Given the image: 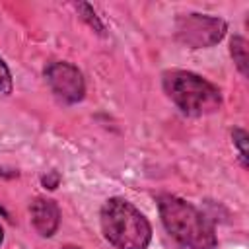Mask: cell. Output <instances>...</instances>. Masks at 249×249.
Returning a JSON list of instances; mask_svg holds the SVG:
<instances>
[{"label": "cell", "mask_w": 249, "mask_h": 249, "mask_svg": "<svg viewBox=\"0 0 249 249\" xmlns=\"http://www.w3.org/2000/svg\"><path fill=\"white\" fill-rule=\"evenodd\" d=\"M158 208L163 228L177 243L187 249H216L214 226L196 206L175 195H160Z\"/></svg>", "instance_id": "1"}, {"label": "cell", "mask_w": 249, "mask_h": 249, "mask_svg": "<svg viewBox=\"0 0 249 249\" xmlns=\"http://www.w3.org/2000/svg\"><path fill=\"white\" fill-rule=\"evenodd\" d=\"M103 237L115 249H146L152 241L148 218L126 198H109L99 212Z\"/></svg>", "instance_id": "2"}, {"label": "cell", "mask_w": 249, "mask_h": 249, "mask_svg": "<svg viewBox=\"0 0 249 249\" xmlns=\"http://www.w3.org/2000/svg\"><path fill=\"white\" fill-rule=\"evenodd\" d=\"M161 86L165 95L191 117H204L220 111L222 91L206 78L189 70H165L161 74Z\"/></svg>", "instance_id": "3"}, {"label": "cell", "mask_w": 249, "mask_h": 249, "mask_svg": "<svg viewBox=\"0 0 249 249\" xmlns=\"http://www.w3.org/2000/svg\"><path fill=\"white\" fill-rule=\"evenodd\" d=\"M228 23L222 18L206 14H183L175 21V37L189 49L214 47L224 39Z\"/></svg>", "instance_id": "4"}, {"label": "cell", "mask_w": 249, "mask_h": 249, "mask_svg": "<svg viewBox=\"0 0 249 249\" xmlns=\"http://www.w3.org/2000/svg\"><path fill=\"white\" fill-rule=\"evenodd\" d=\"M45 80L51 88V91L62 101V103H78L86 95V80L84 74L78 70V66L56 60L49 62L45 66Z\"/></svg>", "instance_id": "5"}, {"label": "cell", "mask_w": 249, "mask_h": 249, "mask_svg": "<svg viewBox=\"0 0 249 249\" xmlns=\"http://www.w3.org/2000/svg\"><path fill=\"white\" fill-rule=\"evenodd\" d=\"M29 214H31V224L39 235L53 237L56 233L60 226V210L53 198H47V196L33 198L29 204Z\"/></svg>", "instance_id": "6"}, {"label": "cell", "mask_w": 249, "mask_h": 249, "mask_svg": "<svg viewBox=\"0 0 249 249\" xmlns=\"http://www.w3.org/2000/svg\"><path fill=\"white\" fill-rule=\"evenodd\" d=\"M230 54H231L237 70L243 76H247L249 74V54H247V41L241 35L231 37V41H230Z\"/></svg>", "instance_id": "7"}, {"label": "cell", "mask_w": 249, "mask_h": 249, "mask_svg": "<svg viewBox=\"0 0 249 249\" xmlns=\"http://www.w3.org/2000/svg\"><path fill=\"white\" fill-rule=\"evenodd\" d=\"M74 8H76V12L80 14V18H82L95 33H99V35L105 33V25L101 23V19H99V16L95 14L93 6H89L88 2H78V4H74Z\"/></svg>", "instance_id": "8"}, {"label": "cell", "mask_w": 249, "mask_h": 249, "mask_svg": "<svg viewBox=\"0 0 249 249\" xmlns=\"http://www.w3.org/2000/svg\"><path fill=\"white\" fill-rule=\"evenodd\" d=\"M231 138H233V144L239 150V158H241L243 167H247V132L243 128H233L231 130Z\"/></svg>", "instance_id": "9"}, {"label": "cell", "mask_w": 249, "mask_h": 249, "mask_svg": "<svg viewBox=\"0 0 249 249\" xmlns=\"http://www.w3.org/2000/svg\"><path fill=\"white\" fill-rule=\"evenodd\" d=\"M14 89V80H12V72L8 68V64L2 60L0 56V93H12Z\"/></svg>", "instance_id": "10"}, {"label": "cell", "mask_w": 249, "mask_h": 249, "mask_svg": "<svg viewBox=\"0 0 249 249\" xmlns=\"http://www.w3.org/2000/svg\"><path fill=\"white\" fill-rule=\"evenodd\" d=\"M58 181H60V175H58L56 171H51L49 175L43 177V185H45L47 189H56V187H58Z\"/></svg>", "instance_id": "11"}, {"label": "cell", "mask_w": 249, "mask_h": 249, "mask_svg": "<svg viewBox=\"0 0 249 249\" xmlns=\"http://www.w3.org/2000/svg\"><path fill=\"white\" fill-rule=\"evenodd\" d=\"M16 175H18L16 171H10V169H6V167H2V165H0V177L10 179V177H16Z\"/></svg>", "instance_id": "12"}, {"label": "cell", "mask_w": 249, "mask_h": 249, "mask_svg": "<svg viewBox=\"0 0 249 249\" xmlns=\"http://www.w3.org/2000/svg\"><path fill=\"white\" fill-rule=\"evenodd\" d=\"M62 249H82V247H78V245H64Z\"/></svg>", "instance_id": "13"}, {"label": "cell", "mask_w": 249, "mask_h": 249, "mask_svg": "<svg viewBox=\"0 0 249 249\" xmlns=\"http://www.w3.org/2000/svg\"><path fill=\"white\" fill-rule=\"evenodd\" d=\"M2 241H4V230H2V226H0V245H2Z\"/></svg>", "instance_id": "14"}, {"label": "cell", "mask_w": 249, "mask_h": 249, "mask_svg": "<svg viewBox=\"0 0 249 249\" xmlns=\"http://www.w3.org/2000/svg\"><path fill=\"white\" fill-rule=\"evenodd\" d=\"M0 214H2V216H4V218H8V212H6V210H4V208H2V206H0Z\"/></svg>", "instance_id": "15"}]
</instances>
